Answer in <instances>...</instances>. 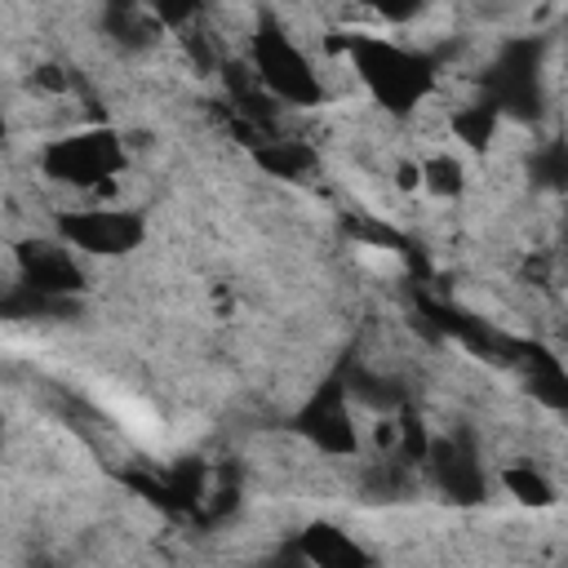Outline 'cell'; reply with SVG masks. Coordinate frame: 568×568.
<instances>
[{
  "instance_id": "6da1fadb",
  "label": "cell",
  "mask_w": 568,
  "mask_h": 568,
  "mask_svg": "<svg viewBox=\"0 0 568 568\" xmlns=\"http://www.w3.org/2000/svg\"><path fill=\"white\" fill-rule=\"evenodd\" d=\"M342 49H346L351 71H355L359 84L368 89V98H373L377 106H386L390 115L417 111L422 98H430V89H435V75H439L435 53L408 49V44L386 40V36H373V31L346 36Z\"/></svg>"
},
{
  "instance_id": "7a4b0ae2",
  "label": "cell",
  "mask_w": 568,
  "mask_h": 568,
  "mask_svg": "<svg viewBox=\"0 0 568 568\" xmlns=\"http://www.w3.org/2000/svg\"><path fill=\"white\" fill-rule=\"evenodd\" d=\"M248 71L284 106H320L328 93L311 53L293 40V31L275 13H257V22L248 31Z\"/></svg>"
},
{
  "instance_id": "3957f363",
  "label": "cell",
  "mask_w": 568,
  "mask_h": 568,
  "mask_svg": "<svg viewBox=\"0 0 568 568\" xmlns=\"http://www.w3.org/2000/svg\"><path fill=\"white\" fill-rule=\"evenodd\" d=\"M124 164H129V142L106 124L62 133L40 151V173L71 191H98L111 178H120Z\"/></svg>"
},
{
  "instance_id": "277c9868",
  "label": "cell",
  "mask_w": 568,
  "mask_h": 568,
  "mask_svg": "<svg viewBox=\"0 0 568 568\" xmlns=\"http://www.w3.org/2000/svg\"><path fill=\"white\" fill-rule=\"evenodd\" d=\"M422 475L430 488L453 506H479L488 497V470L479 462V448L470 435H439L426 444Z\"/></svg>"
},
{
  "instance_id": "5b68a950",
  "label": "cell",
  "mask_w": 568,
  "mask_h": 568,
  "mask_svg": "<svg viewBox=\"0 0 568 568\" xmlns=\"http://www.w3.org/2000/svg\"><path fill=\"white\" fill-rule=\"evenodd\" d=\"M488 98L501 106V115H515V120L541 115V40L501 44L488 71Z\"/></svg>"
},
{
  "instance_id": "8992f818",
  "label": "cell",
  "mask_w": 568,
  "mask_h": 568,
  "mask_svg": "<svg viewBox=\"0 0 568 568\" xmlns=\"http://www.w3.org/2000/svg\"><path fill=\"white\" fill-rule=\"evenodd\" d=\"M351 390L342 377H328L293 417V430L311 439L328 457H355L359 453V430H355V408Z\"/></svg>"
},
{
  "instance_id": "52a82bcc",
  "label": "cell",
  "mask_w": 568,
  "mask_h": 568,
  "mask_svg": "<svg viewBox=\"0 0 568 568\" xmlns=\"http://www.w3.org/2000/svg\"><path fill=\"white\" fill-rule=\"evenodd\" d=\"M58 235L89 257H124L142 248L146 222L133 209H75L58 217Z\"/></svg>"
},
{
  "instance_id": "ba28073f",
  "label": "cell",
  "mask_w": 568,
  "mask_h": 568,
  "mask_svg": "<svg viewBox=\"0 0 568 568\" xmlns=\"http://www.w3.org/2000/svg\"><path fill=\"white\" fill-rule=\"evenodd\" d=\"M18 280L22 288L53 297V302H71L75 293H84V266L71 257V244L58 240H27L18 248Z\"/></svg>"
},
{
  "instance_id": "9c48e42d",
  "label": "cell",
  "mask_w": 568,
  "mask_h": 568,
  "mask_svg": "<svg viewBox=\"0 0 568 568\" xmlns=\"http://www.w3.org/2000/svg\"><path fill=\"white\" fill-rule=\"evenodd\" d=\"M297 555L315 568H359L373 559L351 532H342L337 524H324V519H315L297 532Z\"/></svg>"
},
{
  "instance_id": "30bf717a",
  "label": "cell",
  "mask_w": 568,
  "mask_h": 568,
  "mask_svg": "<svg viewBox=\"0 0 568 568\" xmlns=\"http://www.w3.org/2000/svg\"><path fill=\"white\" fill-rule=\"evenodd\" d=\"M102 31L111 44H120L124 53H142L155 44V36L164 31V22L151 13L146 0H106L102 9Z\"/></svg>"
},
{
  "instance_id": "8fae6325",
  "label": "cell",
  "mask_w": 568,
  "mask_h": 568,
  "mask_svg": "<svg viewBox=\"0 0 568 568\" xmlns=\"http://www.w3.org/2000/svg\"><path fill=\"white\" fill-rule=\"evenodd\" d=\"M253 164H257L262 173H271V178L302 182V178L315 173L320 155H315V146L302 142V138H257V142H253Z\"/></svg>"
},
{
  "instance_id": "7c38bea8",
  "label": "cell",
  "mask_w": 568,
  "mask_h": 568,
  "mask_svg": "<svg viewBox=\"0 0 568 568\" xmlns=\"http://www.w3.org/2000/svg\"><path fill=\"white\" fill-rule=\"evenodd\" d=\"M519 364H524L528 395L541 399L555 413H568V373H564V364L541 346H519Z\"/></svg>"
},
{
  "instance_id": "4fadbf2b",
  "label": "cell",
  "mask_w": 568,
  "mask_h": 568,
  "mask_svg": "<svg viewBox=\"0 0 568 568\" xmlns=\"http://www.w3.org/2000/svg\"><path fill=\"white\" fill-rule=\"evenodd\" d=\"M413 484H417V466L404 462L399 453L395 457L382 453V462H373L364 470V497L368 501H404L413 493Z\"/></svg>"
},
{
  "instance_id": "5bb4252c",
  "label": "cell",
  "mask_w": 568,
  "mask_h": 568,
  "mask_svg": "<svg viewBox=\"0 0 568 568\" xmlns=\"http://www.w3.org/2000/svg\"><path fill=\"white\" fill-rule=\"evenodd\" d=\"M497 484H501L519 506H528V510L555 506V484H550L546 470H537L532 462H510V466H501V470H497Z\"/></svg>"
},
{
  "instance_id": "9a60e30c",
  "label": "cell",
  "mask_w": 568,
  "mask_h": 568,
  "mask_svg": "<svg viewBox=\"0 0 568 568\" xmlns=\"http://www.w3.org/2000/svg\"><path fill=\"white\" fill-rule=\"evenodd\" d=\"M497 124H501V106H497L493 98L453 111V133H457V142H466L470 151H488L493 138H497Z\"/></svg>"
},
{
  "instance_id": "2e32d148",
  "label": "cell",
  "mask_w": 568,
  "mask_h": 568,
  "mask_svg": "<svg viewBox=\"0 0 568 568\" xmlns=\"http://www.w3.org/2000/svg\"><path fill=\"white\" fill-rule=\"evenodd\" d=\"M422 191L435 195V200H457L466 191V169L457 155L448 151H435V155H422Z\"/></svg>"
},
{
  "instance_id": "e0dca14e",
  "label": "cell",
  "mask_w": 568,
  "mask_h": 568,
  "mask_svg": "<svg viewBox=\"0 0 568 568\" xmlns=\"http://www.w3.org/2000/svg\"><path fill=\"white\" fill-rule=\"evenodd\" d=\"M532 182L550 191H568V142H550L532 155Z\"/></svg>"
},
{
  "instance_id": "ac0fdd59",
  "label": "cell",
  "mask_w": 568,
  "mask_h": 568,
  "mask_svg": "<svg viewBox=\"0 0 568 568\" xmlns=\"http://www.w3.org/2000/svg\"><path fill=\"white\" fill-rule=\"evenodd\" d=\"M146 4L164 22V31H182V27H191L200 18V4L204 0H146Z\"/></svg>"
},
{
  "instance_id": "d6986e66",
  "label": "cell",
  "mask_w": 568,
  "mask_h": 568,
  "mask_svg": "<svg viewBox=\"0 0 568 568\" xmlns=\"http://www.w3.org/2000/svg\"><path fill=\"white\" fill-rule=\"evenodd\" d=\"M359 4H364V9H373L377 18H386V22H395V27H404V22H413V18H422L430 0H359Z\"/></svg>"
},
{
  "instance_id": "ffe728a7",
  "label": "cell",
  "mask_w": 568,
  "mask_h": 568,
  "mask_svg": "<svg viewBox=\"0 0 568 568\" xmlns=\"http://www.w3.org/2000/svg\"><path fill=\"white\" fill-rule=\"evenodd\" d=\"M395 186L399 191H417L422 186V164L417 160H399L395 164Z\"/></svg>"
},
{
  "instance_id": "44dd1931",
  "label": "cell",
  "mask_w": 568,
  "mask_h": 568,
  "mask_svg": "<svg viewBox=\"0 0 568 568\" xmlns=\"http://www.w3.org/2000/svg\"><path fill=\"white\" fill-rule=\"evenodd\" d=\"M559 262L568 266V222H564V235H559Z\"/></svg>"
}]
</instances>
